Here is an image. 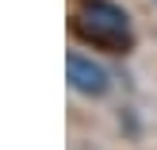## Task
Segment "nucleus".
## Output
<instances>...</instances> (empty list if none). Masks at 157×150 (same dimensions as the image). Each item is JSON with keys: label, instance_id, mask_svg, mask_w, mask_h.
Masks as SVG:
<instances>
[{"label": "nucleus", "instance_id": "f03ea898", "mask_svg": "<svg viewBox=\"0 0 157 150\" xmlns=\"http://www.w3.org/2000/svg\"><path fill=\"white\" fill-rule=\"evenodd\" d=\"M65 81H69L73 92H81L88 100H104L111 92V73L100 62H92L88 54H77V50L65 58Z\"/></svg>", "mask_w": 157, "mask_h": 150}, {"label": "nucleus", "instance_id": "f257e3e1", "mask_svg": "<svg viewBox=\"0 0 157 150\" xmlns=\"http://www.w3.org/2000/svg\"><path fill=\"white\" fill-rule=\"evenodd\" d=\"M73 35L107 54H127L134 46V23L115 0H77Z\"/></svg>", "mask_w": 157, "mask_h": 150}]
</instances>
